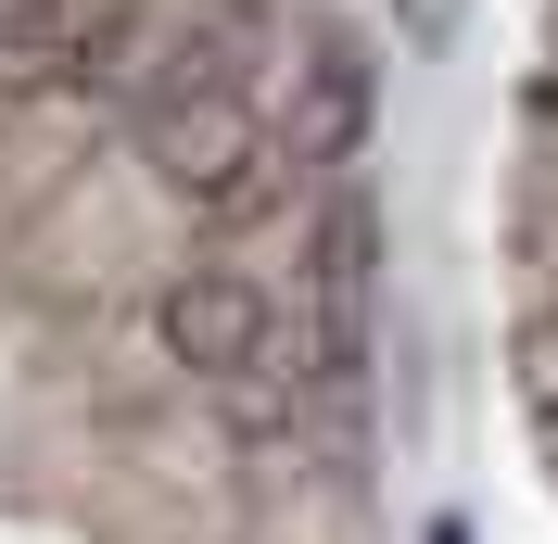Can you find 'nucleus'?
I'll use <instances>...</instances> for the list:
<instances>
[{
    "label": "nucleus",
    "instance_id": "nucleus-3",
    "mask_svg": "<svg viewBox=\"0 0 558 544\" xmlns=\"http://www.w3.org/2000/svg\"><path fill=\"white\" fill-rule=\"evenodd\" d=\"M76 26H89V0H13V13H0V89H38V76L89 64Z\"/></svg>",
    "mask_w": 558,
    "mask_h": 544
},
{
    "label": "nucleus",
    "instance_id": "nucleus-4",
    "mask_svg": "<svg viewBox=\"0 0 558 544\" xmlns=\"http://www.w3.org/2000/svg\"><path fill=\"white\" fill-rule=\"evenodd\" d=\"M355 127H368V76L330 64V76H317V102H305V127H292V152H355Z\"/></svg>",
    "mask_w": 558,
    "mask_h": 544
},
{
    "label": "nucleus",
    "instance_id": "nucleus-5",
    "mask_svg": "<svg viewBox=\"0 0 558 544\" xmlns=\"http://www.w3.org/2000/svg\"><path fill=\"white\" fill-rule=\"evenodd\" d=\"M546 469H558V406H546Z\"/></svg>",
    "mask_w": 558,
    "mask_h": 544
},
{
    "label": "nucleus",
    "instance_id": "nucleus-2",
    "mask_svg": "<svg viewBox=\"0 0 558 544\" xmlns=\"http://www.w3.org/2000/svg\"><path fill=\"white\" fill-rule=\"evenodd\" d=\"M140 165L166 177L178 203L204 215H242L254 177H267V139H254L242 102H153V127H140Z\"/></svg>",
    "mask_w": 558,
    "mask_h": 544
},
{
    "label": "nucleus",
    "instance_id": "nucleus-1",
    "mask_svg": "<svg viewBox=\"0 0 558 544\" xmlns=\"http://www.w3.org/2000/svg\"><path fill=\"white\" fill-rule=\"evenodd\" d=\"M153 342H166V368H191V380H254V368H279V355H292V342H279V305L254 292L242 267H191V279H166Z\"/></svg>",
    "mask_w": 558,
    "mask_h": 544
}]
</instances>
